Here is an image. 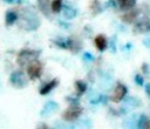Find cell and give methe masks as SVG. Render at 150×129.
Returning <instances> with one entry per match:
<instances>
[{
    "label": "cell",
    "mask_w": 150,
    "mask_h": 129,
    "mask_svg": "<svg viewBox=\"0 0 150 129\" xmlns=\"http://www.w3.org/2000/svg\"><path fill=\"white\" fill-rule=\"evenodd\" d=\"M39 56V52L35 50H27L23 49L18 55V63L20 66H25L26 63H30L33 60H35Z\"/></svg>",
    "instance_id": "6da1fadb"
},
{
    "label": "cell",
    "mask_w": 150,
    "mask_h": 129,
    "mask_svg": "<svg viewBox=\"0 0 150 129\" xmlns=\"http://www.w3.org/2000/svg\"><path fill=\"white\" fill-rule=\"evenodd\" d=\"M81 114H82V108L77 104H73L62 113V118L64 121H75L80 117Z\"/></svg>",
    "instance_id": "7a4b0ae2"
},
{
    "label": "cell",
    "mask_w": 150,
    "mask_h": 129,
    "mask_svg": "<svg viewBox=\"0 0 150 129\" xmlns=\"http://www.w3.org/2000/svg\"><path fill=\"white\" fill-rule=\"evenodd\" d=\"M9 81L15 88H25L28 83V81L22 72H13L9 76Z\"/></svg>",
    "instance_id": "3957f363"
},
{
    "label": "cell",
    "mask_w": 150,
    "mask_h": 129,
    "mask_svg": "<svg viewBox=\"0 0 150 129\" xmlns=\"http://www.w3.org/2000/svg\"><path fill=\"white\" fill-rule=\"evenodd\" d=\"M27 74L29 76V79H32V80L40 77V75L42 74V64L36 59L33 60L27 66Z\"/></svg>",
    "instance_id": "277c9868"
},
{
    "label": "cell",
    "mask_w": 150,
    "mask_h": 129,
    "mask_svg": "<svg viewBox=\"0 0 150 129\" xmlns=\"http://www.w3.org/2000/svg\"><path fill=\"white\" fill-rule=\"evenodd\" d=\"M134 30L136 33H148V32H150V18H144L141 21H138L135 25Z\"/></svg>",
    "instance_id": "5b68a950"
},
{
    "label": "cell",
    "mask_w": 150,
    "mask_h": 129,
    "mask_svg": "<svg viewBox=\"0 0 150 129\" xmlns=\"http://www.w3.org/2000/svg\"><path fill=\"white\" fill-rule=\"evenodd\" d=\"M125 94H127V87L124 84H122V83H117V87H116V89L114 91V95H112L111 100L114 102H120L121 100L124 99Z\"/></svg>",
    "instance_id": "8992f818"
},
{
    "label": "cell",
    "mask_w": 150,
    "mask_h": 129,
    "mask_svg": "<svg viewBox=\"0 0 150 129\" xmlns=\"http://www.w3.org/2000/svg\"><path fill=\"white\" fill-rule=\"evenodd\" d=\"M57 107H59V104L56 103V102H54V101H48L46 104H45V107H43V109L41 110V115L42 116H48V115H50L52 113H54L56 109H57Z\"/></svg>",
    "instance_id": "52a82bcc"
},
{
    "label": "cell",
    "mask_w": 150,
    "mask_h": 129,
    "mask_svg": "<svg viewBox=\"0 0 150 129\" xmlns=\"http://www.w3.org/2000/svg\"><path fill=\"white\" fill-rule=\"evenodd\" d=\"M95 46H96V48L98 50H101V52L107 48V40H105V38L103 35H97L95 38Z\"/></svg>",
    "instance_id": "ba28073f"
},
{
    "label": "cell",
    "mask_w": 150,
    "mask_h": 129,
    "mask_svg": "<svg viewBox=\"0 0 150 129\" xmlns=\"http://www.w3.org/2000/svg\"><path fill=\"white\" fill-rule=\"evenodd\" d=\"M57 84V80L56 79H54V80H52L50 82H48L47 84H45L42 88H41V90H40V94L41 95H46V94H48L55 86Z\"/></svg>",
    "instance_id": "9c48e42d"
},
{
    "label": "cell",
    "mask_w": 150,
    "mask_h": 129,
    "mask_svg": "<svg viewBox=\"0 0 150 129\" xmlns=\"http://www.w3.org/2000/svg\"><path fill=\"white\" fill-rule=\"evenodd\" d=\"M137 127L143 129V128H150V120L148 116L145 115H142L139 118H138V122H137Z\"/></svg>",
    "instance_id": "30bf717a"
},
{
    "label": "cell",
    "mask_w": 150,
    "mask_h": 129,
    "mask_svg": "<svg viewBox=\"0 0 150 129\" xmlns=\"http://www.w3.org/2000/svg\"><path fill=\"white\" fill-rule=\"evenodd\" d=\"M63 16L67 19H73L76 16V11L71 7V6H64L63 9Z\"/></svg>",
    "instance_id": "8fae6325"
},
{
    "label": "cell",
    "mask_w": 150,
    "mask_h": 129,
    "mask_svg": "<svg viewBox=\"0 0 150 129\" xmlns=\"http://www.w3.org/2000/svg\"><path fill=\"white\" fill-rule=\"evenodd\" d=\"M118 5L121 6V8H124V9H130L135 6L136 4V0H117Z\"/></svg>",
    "instance_id": "7c38bea8"
},
{
    "label": "cell",
    "mask_w": 150,
    "mask_h": 129,
    "mask_svg": "<svg viewBox=\"0 0 150 129\" xmlns=\"http://www.w3.org/2000/svg\"><path fill=\"white\" fill-rule=\"evenodd\" d=\"M16 19H18V14L16 13H14V12H7L6 13V25H13L15 21H16Z\"/></svg>",
    "instance_id": "4fadbf2b"
},
{
    "label": "cell",
    "mask_w": 150,
    "mask_h": 129,
    "mask_svg": "<svg viewBox=\"0 0 150 129\" xmlns=\"http://www.w3.org/2000/svg\"><path fill=\"white\" fill-rule=\"evenodd\" d=\"M75 87H76V90H77V93H79L80 95H81V94H83V93L86 91V89H87L86 83H84L83 81H81V80L75 81Z\"/></svg>",
    "instance_id": "5bb4252c"
},
{
    "label": "cell",
    "mask_w": 150,
    "mask_h": 129,
    "mask_svg": "<svg viewBox=\"0 0 150 129\" xmlns=\"http://www.w3.org/2000/svg\"><path fill=\"white\" fill-rule=\"evenodd\" d=\"M62 8V0H53L52 2V11L54 13H57L60 12Z\"/></svg>",
    "instance_id": "9a60e30c"
},
{
    "label": "cell",
    "mask_w": 150,
    "mask_h": 129,
    "mask_svg": "<svg viewBox=\"0 0 150 129\" xmlns=\"http://www.w3.org/2000/svg\"><path fill=\"white\" fill-rule=\"evenodd\" d=\"M125 103L131 106V107H139L141 106V101L138 99H135V97H128L125 100Z\"/></svg>",
    "instance_id": "2e32d148"
},
{
    "label": "cell",
    "mask_w": 150,
    "mask_h": 129,
    "mask_svg": "<svg viewBox=\"0 0 150 129\" xmlns=\"http://www.w3.org/2000/svg\"><path fill=\"white\" fill-rule=\"evenodd\" d=\"M90 8H91V11H93V13H94V14H97V13H100V12H101V7H100V4H98V1H97V0H94V1L91 2Z\"/></svg>",
    "instance_id": "e0dca14e"
},
{
    "label": "cell",
    "mask_w": 150,
    "mask_h": 129,
    "mask_svg": "<svg viewBox=\"0 0 150 129\" xmlns=\"http://www.w3.org/2000/svg\"><path fill=\"white\" fill-rule=\"evenodd\" d=\"M136 12L134 11V12H130V13H127L124 16H123V20L124 21H127V22H130V21H132L135 18H136Z\"/></svg>",
    "instance_id": "ac0fdd59"
},
{
    "label": "cell",
    "mask_w": 150,
    "mask_h": 129,
    "mask_svg": "<svg viewBox=\"0 0 150 129\" xmlns=\"http://www.w3.org/2000/svg\"><path fill=\"white\" fill-rule=\"evenodd\" d=\"M136 118H137V116L134 115L128 122H124V125H127V127H135L136 125Z\"/></svg>",
    "instance_id": "d6986e66"
},
{
    "label": "cell",
    "mask_w": 150,
    "mask_h": 129,
    "mask_svg": "<svg viewBox=\"0 0 150 129\" xmlns=\"http://www.w3.org/2000/svg\"><path fill=\"white\" fill-rule=\"evenodd\" d=\"M83 60L87 61V62H90V61L94 60V56H93L91 54H89V53H84V54H83Z\"/></svg>",
    "instance_id": "ffe728a7"
},
{
    "label": "cell",
    "mask_w": 150,
    "mask_h": 129,
    "mask_svg": "<svg viewBox=\"0 0 150 129\" xmlns=\"http://www.w3.org/2000/svg\"><path fill=\"white\" fill-rule=\"evenodd\" d=\"M135 81H136V82H137V84H139V86H142V84H143V77H142L141 75H138V74L135 76Z\"/></svg>",
    "instance_id": "44dd1931"
},
{
    "label": "cell",
    "mask_w": 150,
    "mask_h": 129,
    "mask_svg": "<svg viewBox=\"0 0 150 129\" xmlns=\"http://www.w3.org/2000/svg\"><path fill=\"white\" fill-rule=\"evenodd\" d=\"M143 45H144L145 47H150V35L145 36V39L143 40Z\"/></svg>",
    "instance_id": "7402d4cb"
},
{
    "label": "cell",
    "mask_w": 150,
    "mask_h": 129,
    "mask_svg": "<svg viewBox=\"0 0 150 129\" xmlns=\"http://www.w3.org/2000/svg\"><path fill=\"white\" fill-rule=\"evenodd\" d=\"M145 90H146V93L150 95V83H146V84H145Z\"/></svg>",
    "instance_id": "603a6c76"
},
{
    "label": "cell",
    "mask_w": 150,
    "mask_h": 129,
    "mask_svg": "<svg viewBox=\"0 0 150 129\" xmlns=\"http://www.w3.org/2000/svg\"><path fill=\"white\" fill-rule=\"evenodd\" d=\"M6 2H12V1H14V0H5Z\"/></svg>",
    "instance_id": "cb8c5ba5"
}]
</instances>
